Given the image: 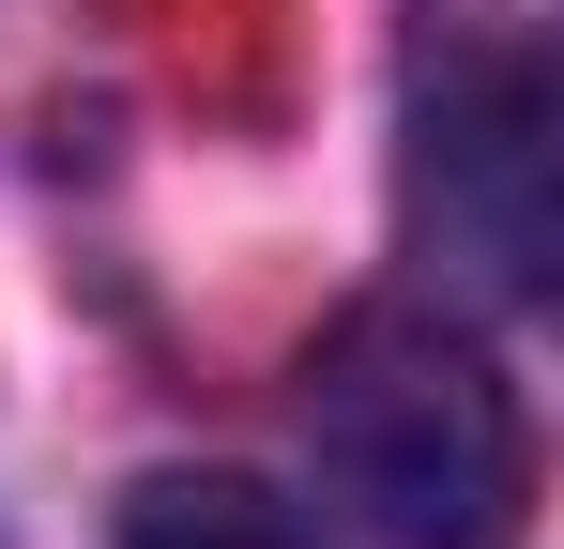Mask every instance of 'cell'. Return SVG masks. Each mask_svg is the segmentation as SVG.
<instances>
[{"label":"cell","mask_w":564,"mask_h":549,"mask_svg":"<svg viewBox=\"0 0 564 549\" xmlns=\"http://www.w3.org/2000/svg\"><path fill=\"white\" fill-rule=\"evenodd\" d=\"M412 229L488 305H534L550 290L564 183H550V62L534 46H473L458 77L427 92V122H412Z\"/></svg>","instance_id":"cell-2"},{"label":"cell","mask_w":564,"mask_h":549,"mask_svg":"<svg viewBox=\"0 0 564 549\" xmlns=\"http://www.w3.org/2000/svg\"><path fill=\"white\" fill-rule=\"evenodd\" d=\"M305 443H321V488L381 549H519L534 519L519 381L443 305H351L305 352Z\"/></svg>","instance_id":"cell-1"},{"label":"cell","mask_w":564,"mask_h":549,"mask_svg":"<svg viewBox=\"0 0 564 549\" xmlns=\"http://www.w3.org/2000/svg\"><path fill=\"white\" fill-rule=\"evenodd\" d=\"M122 549H321L260 473H153L122 504Z\"/></svg>","instance_id":"cell-3"}]
</instances>
